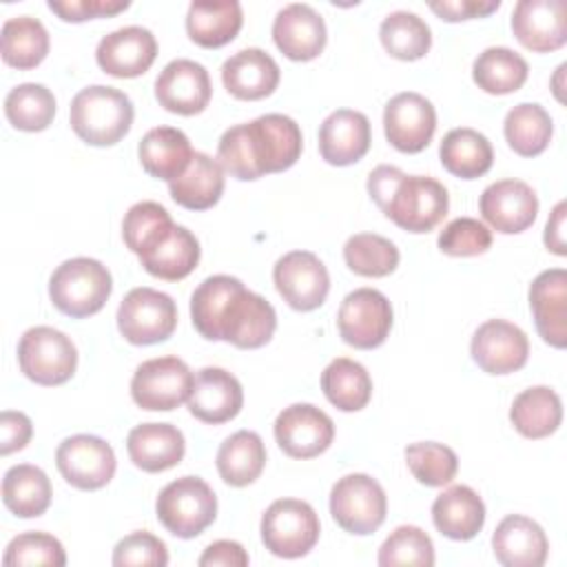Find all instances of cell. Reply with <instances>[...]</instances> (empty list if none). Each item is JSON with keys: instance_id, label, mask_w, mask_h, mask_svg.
<instances>
[{"instance_id": "6da1fadb", "label": "cell", "mask_w": 567, "mask_h": 567, "mask_svg": "<svg viewBox=\"0 0 567 567\" xmlns=\"http://www.w3.org/2000/svg\"><path fill=\"white\" fill-rule=\"evenodd\" d=\"M195 330L208 341H228L241 350L266 346L277 328V312L237 277H206L190 297Z\"/></svg>"}, {"instance_id": "7a4b0ae2", "label": "cell", "mask_w": 567, "mask_h": 567, "mask_svg": "<svg viewBox=\"0 0 567 567\" xmlns=\"http://www.w3.org/2000/svg\"><path fill=\"white\" fill-rule=\"evenodd\" d=\"M301 148L299 124L281 113H266L226 128L217 144V162L230 177L252 182L295 166Z\"/></svg>"}, {"instance_id": "3957f363", "label": "cell", "mask_w": 567, "mask_h": 567, "mask_svg": "<svg viewBox=\"0 0 567 567\" xmlns=\"http://www.w3.org/2000/svg\"><path fill=\"white\" fill-rule=\"evenodd\" d=\"M368 193L381 213L408 233H430L450 208V195L439 179L405 175L390 164L370 171Z\"/></svg>"}, {"instance_id": "277c9868", "label": "cell", "mask_w": 567, "mask_h": 567, "mask_svg": "<svg viewBox=\"0 0 567 567\" xmlns=\"http://www.w3.org/2000/svg\"><path fill=\"white\" fill-rule=\"evenodd\" d=\"M133 102L113 86L93 84L75 93L69 109L73 133L91 146L117 144L133 124Z\"/></svg>"}, {"instance_id": "5b68a950", "label": "cell", "mask_w": 567, "mask_h": 567, "mask_svg": "<svg viewBox=\"0 0 567 567\" xmlns=\"http://www.w3.org/2000/svg\"><path fill=\"white\" fill-rule=\"evenodd\" d=\"M113 290L109 268L91 257H73L62 261L49 279V297L53 306L73 319H84L104 308Z\"/></svg>"}, {"instance_id": "8992f818", "label": "cell", "mask_w": 567, "mask_h": 567, "mask_svg": "<svg viewBox=\"0 0 567 567\" xmlns=\"http://www.w3.org/2000/svg\"><path fill=\"white\" fill-rule=\"evenodd\" d=\"M157 520L177 538H195L217 516V496L199 476L171 481L155 501Z\"/></svg>"}, {"instance_id": "52a82bcc", "label": "cell", "mask_w": 567, "mask_h": 567, "mask_svg": "<svg viewBox=\"0 0 567 567\" xmlns=\"http://www.w3.org/2000/svg\"><path fill=\"white\" fill-rule=\"evenodd\" d=\"M18 363L33 383L62 385L75 374L78 350L64 332L51 326H35L18 341Z\"/></svg>"}, {"instance_id": "ba28073f", "label": "cell", "mask_w": 567, "mask_h": 567, "mask_svg": "<svg viewBox=\"0 0 567 567\" xmlns=\"http://www.w3.org/2000/svg\"><path fill=\"white\" fill-rule=\"evenodd\" d=\"M319 516L306 501L279 498L261 516V540L279 558H301L319 540Z\"/></svg>"}, {"instance_id": "9c48e42d", "label": "cell", "mask_w": 567, "mask_h": 567, "mask_svg": "<svg viewBox=\"0 0 567 567\" xmlns=\"http://www.w3.org/2000/svg\"><path fill=\"white\" fill-rule=\"evenodd\" d=\"M388 512V496L370 474H346L330 489V514L337 525L354 536L377 532Z\"/></svg>"}, {"instance_id": "30bf717a", "label": "cell", "mask_w": 567, "mask_h": 567, "mask_svg": "<svg viewBox=\"0 0 567 567\" xmlns=\"http://www.w3.org/2000/svg\"><path fill=\"white\" fill-rule=\"evenodd\" d=\"M177 326V306L171 295L140 286L126 292L117 308V330L133 346L166 341Z\"/></svg>"}, {"instance_id": "8fae6325", "label": "cell", "mask_w": 567, "mask_h": 567, "mask_svg": "<svg viewBox=\"0 0 567 567\" xmlns=\"http://www.w3.org/2000/svg\"><path fill=\"white\" fill-rule=\"evenodd\" d=\"M193 381L195 377L182 359L157 357L137 365L131 379V396L142 410L171 412L188 401Z\"/></svg>"}, {"instance_id": "7c38bea8", "label": "cell", "mask_w": 567, "mask_h": 567, "mask_svg": "<svg viewBox=\"0 0 567 567\" xmlns=\"http://www.w3.org/2000/svg\"><path fill=\"white\" fill-rule=\"evenodd\" d=\"M341 339L357 350L379 348L392 328V306L388 297L374 288H357L348 292L337 312Z\"/></svg>"}, {"instance_id": "4fadbf2b", "label": "cell", "mask_w": 567, "mask_h": 567, "mask_svg": "<svg viewBox=\"0 0 567 567\" xmlns=\"http://www.w3.org/2000/svg\"><path fill=\"white\" fill-rule=\"evenodd\" d=\"M55 465L69 485L93 492L111 483L117 461L113 447L104 439L73 434L58 445Z\"/></svg>"}, {"instance_id": "5bb4252c", "label": "cell", "mask_w": 567, "mask_h": 567, "mask_svg": "<svg viewBox=\"0 0 567 567\" xmlns=\"http://www.w3.org/2000/svg\"><path fill=\"white\" fill-rule=\"evenodd\" d=\"M272 281L284 301L299 310H317L330 292V275L323 261L308 250H290L277 259Z\"/></svg>"}, {"instance_id": "9a60e30c", "label": "cell", "mask_w": 567, "mask_h": 567, "mask_svg": "<svg viewBox=\"0 0 567 567\" xmlns=\"http://www.w3.org/2000/svg\"><path fill=\"white\" fill-rule=\"evenodd\" d=\"M275 439L290 458H315L330 447L334 423L312 403H292L277 414Z\"/></svg>"}, {"instance_id": "2e32d148", "label": "cell", "mask_w": 567, "mask_h": 567, "mask_svg": "<svg viewBox=\"0 0 567 567\" xmlns=\"http://www.w3.org/2000/svg\"><path fill=\"white\" fill-rule=\"evenodd\" d=\"M388 142L401 153H421L434 137L436 111L427 97L403 91L390 97L383 111Z\"/></svg>"}, {"instance_id": "e0dca14e", "label": "cell", "mask_w": 567, "mask_h": 567, "mask_svg": "<svg viewBox=\"0 0 567 567\" xmlns=\"http://www.w3.org/2000/svg\"><path fill=\"white\" fill-rule=\"evenodd\" d=\"M474 363L487 374H509L520 370L529 357L527 334L505 319H487L472 337Z\"/></svg>"}, {"instance_id": "ac0fdd59", "label": "cell", "mask_w": 567, "mask_h": 567, "mask_svg": "<svg viewBox=\"0 0 567 567\" xmlns=\"http://www.w3.org/2000/svg\"><path fill=\"white\" fill-rule=\"evenodd\" d=\"M478 210L496 233L518 235L536 221L538 197L523 179H498L481 193Z\"/></svg>"}, {"instance_id": "d6986e66", "label": "cell", "mask_w": 567, "mask_h": 567, "mask_svg": "<svg viewBox=\"0 0 567 567\" xmlns=\"http://www.w3.org/2000/svg\"><path fill=\"white\" fill-rule=\"evenodd\" d=\"M213 95V84L204 64L186 58L168 62L155 80V100L171 113L197 115Z\"/></svg>"}, {"instance_id": "ffe728a7", "label": "cell", "mask_w": 567, "mask_h": 567, "mask_svg": "<svg viewBox=\"0 0 567 567\" xmlns=\"http://www.w3.org/2000/svg\"><path fill=\"white\" fill-rule=\"evenodd\" d=\"M512 31L529 51H556L567 42V7L563 0H518L512 11Z\"/></svg>"}, {"instance_id": "44dd1931", "label": "cell", "mask_w": 567, "mask_h": 567, "mask_svg": "<svg viewBox=\"0 0 567 567\" xmlns=\"http://www.w3.org/2000/svg\"><path fill=\"white\" fill-rule=\"evenodd\" d=\"M157 58L155 35L137 24L111 31L97 42L95 60L113 78H137L151 69Z\"/></svg>"}, {"instance_id": "7402d4cb", "label": "cell", "mask_w": 567, "mask_h": 567, "mask_svg": "<svg viewBox=\"0 0 567 567\" xmlns=\"http://www.w3.org/2000/svg\"><path fill=\"white\" fill-rule=\"evenodd\" d=\"M272 40L286 58L295 62H308L315 60L326 47V22L321 13L310 4L292 2L275 16Z\"/></svg>"}, {"instance_id": "603a6c76", "label": "cell", "mask_w": 567, "mask_h": 567, "mask_svg": "<svg viewBox=\"0 0 567 567\" xmlns=\"http://www.w3.org/2000/svg\"><path fill=\"white\" fill-rule=\"evenodd\" d=\"M188 412L210 425L226 423L241 412L244 390L235 374L224 368H202L188 394Z\"/></svg>"}, {"instance_id": "cb8c5ba5", "label": "cell", "mask_w": 567, "mask_h": 567, "mask_svg": "<svg viewBox=\"0 0 567 567\" xmlns=\"http://www.w3.org/2000/svg\"><path fill=\"white\" fill-rule=\"evenodd\" d=\"M372 142L370 120L361 111L337 109L319 126V153L332 166L359 162Z\"/></svg>"}, {"instance_id": "d4e9b609", "label": "cell", "mask_w": 567, "mask_h": 567, "mask_svg": "<svg viewBox=\"0 0 567 567\" xmlns=\"http://www.w3.org/2000/svg\"><path fill=\"white\" fill-rule=\"evenodd\" d=\"M529 308L545 343L567 346V272L563 268L543 270L529 286Z\"/></svg>"}, {"instance_id": "484cf974", "label": "cell", "mask_w": 567, "mask_h": 567, "mask_svg": "<svg viewBox=\"0 0 567 567\" xmlns=\"http://www.w3.org/2000/svg\"><path fill=\"white\" fill-rule=\"evenodd\" d=\"M281 71L270 53L257 47L233 53L221 64V82L226 91L237 100H264L279 84Z\"/></svg>"}, {"instance_id": "4316f807", "label": "cell", "mask_w": 567, "mask_h": 567, "mask_svg": "<svg viewBox=\"0 0 567 567\" xmlns=\"http://www.w3.org/2000/svg\"><path fill=\"white\" fill-rule=\"evenodd\" d=\"M492 549L505 567H540L547 560L549 540L536 520L523 514H509L496 525Z\"/></svg>"}, {"instance_id": "83f0119b", "label": "cell", "mask_w": 567, "mask_h": 567, "mask_svg": "<svg viewBox=\"0 0 567 567\" xmlns=\"http://www.w3.org/2000/svg\"><path fill=\"white\" fill-rule=\"evenodd\" d=\"M126 452L135 467L157 474L175 467L184 458L186 441L171 423H142L128 432Z\"/></svg>"}, {"instance_id": "f1b7e54d", "label": "cell", "mask_w": 567, "mask_h": 567, "mask_svg": "<svg viewBox=\"0 0 567 567\" xmlns=\"http://www.w3.org/2000/svg\"><path fill=\"white\" fill-rule=\"evenodd\" d=\"M434 527L452 540H470L485 525V505L467 485H452L432 503Z\"/></svg>"}, {"instance_id": "f546056e", "label": "cell", "mask_w": 567, "mask_h": 567, "mask_svg": "<svg viewBox=\"0 0 567 567\" xmlns=\"http://www.w3.org/2000/svg\"><path fill=\"white\" fill-rule=\"evenodd\" d=\"M244 24L237 0H197L186 13L188 38L204 49H219L233 42Z\"/></svg>"}, {"instance_id": "4dcf8cb0", "label": "cell", "mask_w": 567, "mask_h": 567, "mask_svg": "<svg viewBox=\"0 0 567 567\" xmlns=\"http://www.w3.org/2000/svg\"><path fill=\"white\" fill-rule=\"evenodd\" d=\"M193 153L195 151L190 148V140L186 137V133L173 126L151 128L137 146L142 168L151 177L166 182L179 177L188 168Z\"/></svg>"}, {"instance_id": "1f68e13d", "label": "cell", "mask_w": 567, "mask_h": 567, "mask_svg": "<svg viewBox=\"0 0 567 567\" xmlns=\"http://www.w3.org/2000/svg\"><path fill=\"white\" fill-rule=\"evenodd\" d=\"M168 193L188 210L213 208L224 193V168L210 155L195 151L188 168L168 182Z\"/></svg>"}, {"instance_id": "d6a6232c", "label": "cell", "mask_w": 567, "mask_h": 567, "mask_svg": "<svg viewBox=\"0 0 567 567\" xmlns=\"http://www.w3.org/2000/svg\"><path fill=\"white\" fill-rule=\"evenodd\" d=\"M266 467V445L252 430L230 434L217 450V472L230 487L255 483Z\"/></svg>"}, {"instance_id": "836d02e7", "label": "cell", "mask_w": 567, "mask_h": 567, "mask_svg": "<svg viewBox=\"0 0 567 567\" xmlns=\"http://www.w3.org/2000/svg\"><path fill=\"white\" fill-rule=\"evenodd\" d=\"M51 481L38 465L20 463L4 472L2 501L18 518L42 516L51 505Z\"/></svg>"}, {"instance_id": "e575fe53", "label": "cell", "mask_w": 567, "mask_h": 567, "mask_svg": "<svg viewBox=\"0 0 567 567\" xmlns=\"http://www.w3.org/2000/svg\"><path fill=\"white\" fill-rule=\"evenodd\" d=\"M509 421L525 439H545L554 434L563 421V401L547 385L527 388L514 399Z\"/></svg>"}, {"instance_id": "d590c367", "label": "cell", "mask_w": 567, "mask_h": 567, "mask_svg": "<svg viewBox=\"0 0 567 567\" xmlns=\"http://www.w3.org/2000/svg\"><path fill=\"white\" fill-rule=\"evenodd\" d=\"M441 164L461 179H476L492 168L494 151L489 140L474 128H452L439 146Z\"/></svg>"}, {"instance_id": "8d00e7d4", "label": "cell", "mask_w": 567, "mask_h": 567, "mask_svg": "<svg viewBox=\"0 0 567 567\" xmlns=\"http://www.w3.org/2000/svg\"><path fill=\"white\" fill-rule=\"evenodd\" d=\"M199 255L202 248L197 237L188 228L175 224L171 235L159 246L140 257V264L148 275L157 279L179 281L195 270V266L199 264Z\"/></svg>"}, {"instance_id": "74e56055", "label": "cell", "mask_w": 567, "mask_h": 567, "mask_svg": "<svg viewBox=\"0 0 567 567\" xmlns=\"http://www.w3.org/2000/svg\"><path fill=\"white\" fill-rule=\"evenodd\" d=\"M321 390L337 410L359 412L372 396V379L359 361L337 357L321 372Z\"/></svg>"}, {"instance_id": "f35d334b", "label": "cell", "mask_w": 567, "mask_h": 567, "mask_svg": "<svg viewBox=\"0 0 567 567\" xmlns=\"http://www.w3.org/2000/svg\"><path fill=\"white\" fill-rule=\"evenodd\" d=\"M525 58L507 47H487L472 64V80L489 95H507L527 82Z\"/></svg>"}, {"instance_id": "ab89813d", "label": "cell", "mask_w": 567, "mask_h": 567, "mask_svg": "<svg viewBox=\"0 0 567 567\" xmlns=\"http://www.w3.org/2000/svg\"><path fill=\"white\" fill-rule=\"evenodd\" d=\"M2 60L20 71L35 69L49 53V33L38 18L16 16L2 24Z\"/></svg>"}, {"instance_id": "60d3db41", "label": "cell", "mask_w": 567, "mask_h": 567, "mask_svg": "<svg viewBox=\"0 0 567 567\" xmlns=\"http://www.w3.org/2000/svg\"><path fill=\"white\" fill-rule=\"evenodd\" d=\"M503 133L514 153L520 157H536L549 146L554 124L540 104L523 102L507 111Z\"/></svg>"}, {"instance_id": "b9f144b4", "label": "cell", "mask_w": 567, "mask_h": 567, "mask_svg": "<svg viewBox=\"0 0 567 567\" xmlns=\"http://www.w3.org/2000/svg\"><path fill=\"white\" fill-rule=\"evenodd\" d=\"M383 49L403 62L421 60L432 47V31L423 18L412 11H392L379 27Z\"/></svg>"}, {"instance_id": "7bdbcfd3", "label": "cell", "mask_w": 567, "mask_h": 567, "mask_svg": "<svg viewBox=\"0 0 567 567\" xmlns=\"http://www.w3.org/2000/svg\"><path fill=\"white\" fill-rule=\"evenodd\" d=\"M4 115L18 131H44L55 117V97L44 84H18L4 97Z\"/></svg>"}, {"instance_id": "ee69618b", "label": "cell", "mask_w": 567, "mask_h": 567, "mask_svg": "<svg viewBox=\"0 0 567 567\" xmlns=\"http://www.w3.org/2000/svg\"><path fill=\"white\" fill-rule=\"evenodd\" d=\"M175 228L168 210L157 202L133 204L122 221V237L131 252L144 257L159 246Z\"/></svg>"}, {"instance_id": "f6af8a7d", "label": "cell", "mask_w": 567, "mask_h": 567, "mask_svg": "<svg viewBox=\"0 0 567 567\" xmlns=\"http://www.w3.org/2000/svg\"><path fill=\"white\" fill-rule=\"evenodd\" d=\"M346 266L361 277H388L399 266V248L377 233H357L343 246Z\"/></svg>"}, {"instance_id": "bcb514c9", "label": "cell", "mask_w": 567, "mask_h": 567, "mask_svg": "<svg viewBox=\"0 0 567 567\" xmlns=\"http://www.w3.org/2000/svg\"><path fill=\"white\" fill-rule=\"evenodd\" d=\"M405 463L412 476L425 487H443L458 472L456 452L436 441H419L405 447Z\"/></svg>"}, {"instance_id": "7dc6e473", "label": "cell", "mask_w": 567, "mask_h": 567, "mask_svg": "<svg viewBox=\"0 0 567 567\" xmlns=\"http://www.w3.org/2000/svg\"><path fill=\"white\" fill-rule=\"evenodd\" d=\"M379 565L381 567H396V565L432 567L434 565L432 538L416 525H401L383 540L379 549Z\"/></svg>"}, {"instance_id": "c3c4849f", "label": "cell", "mask_w": 567, "mask_h": 567, "mask_svg": "<svg viewBox=\"0 0 567 567\" xmlns=\"http://www.w3.org/2000/svg\"><path fill=\"white\" fill-rule=\"evenodd\" d=\"M2 563L7 567H27V565H66V554L62 543L47 532H24L11 538L4 549Z\"/></svg>"}, {"instance_id": "681fc988", "label": "cell", "mask_w": 567, "mask_h": 567, "mask_svg": "<svg viewBox=\"0 0 567 567\" xmlns=\"http://www.w3.org/2000/svg\"><path fill=\"white\" fill-rule=\"evenodd\" d=\"M436 244L450 257H476L489 250L492 230L474 217H456L439 233Z\"/></svg>"}, {"instance_id": "f907efd6", "label": "cell", "mask_w": 567, "mask_h": 567, "mask_svg": "<svg viewBox=\"0 0 567 567\" xmlns=\"http://www.w3.org/2000/svg\"><path fill=\"white\" fill-rule=\"evenodd\" d=\"M115 567H164L168 565V549L162 538L151 532H133L124 536L113 549Z\"/></svg>"}, {"instance_id": "816d5d0a", "label": "cell", "mask_w": 567, "mask_h": 567, "mask_svg": "<svg viewBox=\"0 0 567 567\" xmlns=\"http://www.w3.org/2000/svg\"><path fill=\"white\" fill-rule=\"evenodd\" d=\"M128 7L131 2L126 0H49V9L64 22H84L100 16H115Z\"/></svg>"}, {"instance_id": "f5cc1de1", "label": "cell", "mask_w": 567, "mask_h": 567, "mask_svg": "<svg viewBox=\"0 0 567 567\" xmlns=\"http://www.w3.org/2000/svg\"><path fill=\"white\" fill-rule=\"evenodd\" d=\"M33 436V423L24 412L4 410L0 414V454L7 456L27 447Z\"/></svg>"}, {"instance_id": "db71d44e", "label": "cell", "mask_w": 567, "mask_h": 567, "mask_svg": "<svg viewBox=\"0 0 567 567\" xmlns=\"http://www.w3.org/2000/svg\"><path fill=\"white\" fill-rule=\"evenodd\" d=\"M501 7V0H441L430 2V9L445 22L485 18Z\"/></svg>"}, {"instance_id": "11a10c76", "label": "cell", "mask_w": 567, "mask_h": 567, "mask_svg": "<svg viewBox=\"0 0 567 567\" xmlns=\"http://www.w3.org/2000/svg\"><path fill=\"white\" fill-rule=\"evenodd\" d=\"M248 563L250 558L237 540H215L199 556L202 567H246Z\"/></svg>"}, {"instance_id": "9f6ffc18", "label": "cell", "mask_w": 567, "mask_h": 567, "mask_svg": "<svg viewBox=\"0 0 567 567\" xmlns=\"http://www.w3.org/2000/svg\"><path fill=\"white\" fill-rule=\"evenodd\" d=\"M565 215H567V202H558L547 219V226H545V246L547 250H551L554 255H560L565 257L567 255V248H565Z\"/></svg>"}]
</instances>
